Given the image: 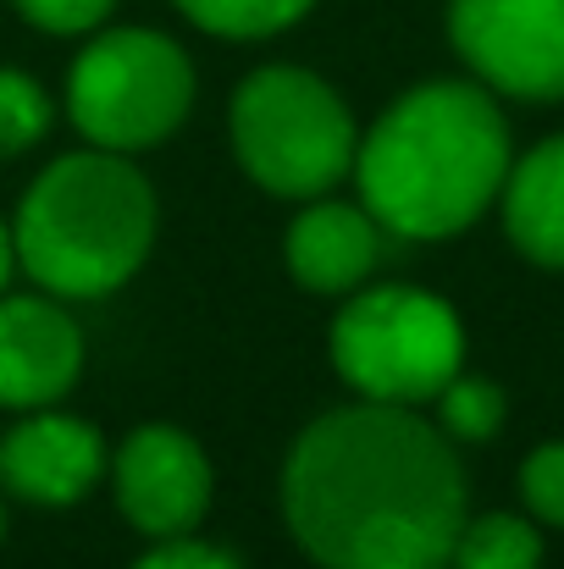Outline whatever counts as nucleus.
I'll list each match as a JSON object with an SVG mask.
<instances>
[{"instance_id": "f257e3e1", "label": "nucleus", "mask_w": 564, "mask_h": 569, "mask_svg": "<svg viewBox=\"0 0 564 569\" xmlns=\"http://www.w3.org/2000/svg\"><path fill=\"white\" fill-rule=\"evenodd\" d=\"M283 515L321 569H448L465 526L454 437L409 403H349L299 431Z\"/></svg>"}, {"instance_id": "f03ea898", "label": "nucleus", "mask_w": 564, "mask_h": 569, "mask_svg": "<svg viewBox=\"0 0 564 569\" xmlns=\"http://www.w3.org/2000/svg\"><path fill=\"white\" fill-rule=\"evenodd\" d=\"M509 122L476 83H420L355 150L360 204L398 238L465 232L509 178Z\"/></svg>"}, {"instance_id": "7ed1b4c3", "label": "nucleus", "mask_w": 564, "mask_h": 569, "mask_svg": "<svg viewBox=\"0 0 564 569\" xmlns=\"http://www.w3.org/2000/svg\"><path fill=\"white\" fill-rule=\"evenodd\" d=\"M156 193L117 150L50 161L17 204L11 249L22 271L61 299L117 293L150 254Z\"/></svg>"}, {"instance_id": "20e7f679", "label": "nucleus", "mask_w": 564, "mask_h": 569, "mask_svg": "<svg viewBox=\"0 0 564 569\" xmlns=\"http://www.w3.org/2000/svg\"><path fill=\"white\" fill-rule=\"evenodd\" d=\"M238 167L266 193L316 199L355 172V117L333 83L305 67H260L232 94Z\"/></svg>"}, {"instance_id": "39448f33", "label": "nucleus", "mask_w": 564, "mask_h": 569, "mask_svg": "<svg viewBox=\"0 0 564 569\" xmlns=\"http://www.w3.org/2000/svg\"><path fill=\"white\" fill-rule=\"evenodd\" d=\"M333 366L372 403H432L465 366L459 316L404 282L355 293L333 321Z\"/></svg>"}, {"instance_id": "423d86ee", "label": "nucleus", "mask_w": 564, "mask_h": 569, "mask_svg": "<svg viewBox=\"0 0 564 569\" xmlns=\"http://www.w3.org/2000/svg\"><path fill=\"white\" fill-rule=\"evenodd\" d=\"M194 106V67L156 28H111L83 44L67 78L72 128L95 150H150L178 133Z\"/></svg>"}, {"instance_id": "0eeeda50", "label": "nucleus", "mask_w": 564, "mask_h": 569, "mask_svg": "<svg viewBox=\"0 0 564 569\" xmlns=\"http://www.w3.org/2000/svg\"><path fill=\"white\" fill-rule=\"evenodd\" d=\"M448 39L487 89L564 100V0H454Z\"/></svg>"}, {"instance_id": "6e6552de", "label": "nucleus", "mask_w": 564, "mask_h": 569, "mask_svg": "<svg viewBox=\"0 0 564 569\" xmlns=\"http://www.w3.org/2000/svg\"><path fill=\"white\" fill-rule=\"evenodd\" d=\"M111 481L128 526L156 542L188 537L210 509V459L178 426H139L117 448Z\"/></svg>"}, {"instance_id": "1a4fd4ad", "label": "nucleus", "mask_w": 564, "mask_h": 569, "mask_svg": "<svg viewBox=\"0 0 564 569\" xmlns=\"http://www.w3.org/2000/svg\"><path fill=\"white\" fill-rule=\"evenodd\" d=\"M83 371V338L56 299H0V403L50 409Z\"/></svg>"}, {"instance_id": "9d476101", "label": "nucleus", "mask_w": 564, "mask_h": 569, "mask_svg": "<svg viewBox=\"0 0 564 569\" xmlns=\"http://www.w3.org/2000/svg\"><path fill=\"white\" fill-rule=\"evenodd\" d=\"M100 476H106V442L89 420L39 409L0 437V487L28 503L67 509Z\"/></svg>"}, {"instance_id": "9b49d317", "label": "nucleus", "mask_w": 564, "mask_h": 569, "mask_svg": "<svg viewBox=\"0 0 564 569\" xmlns=\"http://www.w3.org/2000/svg\"><path fill=\"white\" fill-rule=\"evenodd\" d=\"M382 260V221L366 204L316 199L288 227V271L310 293H349Z\"/></svg>"}, {"instance_id": "f8f14e48", "label": "nucleus", "mask_w": 564, "mask_h": 569, "mask_svg": "<svg viewBox=\"0 0 564 569\" xmlns=\"http://www.w3.org/2000/svg\"><path fill=\"white\" fill-rule=\"evenodd\" d=\"M498 199H504L509 243L526 260L564 271V133L543 139L532 156L509 161V178H504Z\"/></svg>"}, {"instance_id": "ddd939ff", "label": "nucleus", "mask_w": 564, "mask_h": 569, "mask_svg": "<svg viewBox=\"0 0 564 569\" xmlns=\"http://www.w3.org/2000/svg\"><path fill=\"white\" fill-rule=\"evenodd\" d=\"M448 569H543V537L526 515H476L459 526Z\"/></svg>"}, {"instance_id": "4468645a", "label": "nucleus", "mask_w": 564, "mask_h": 569, "mask_svg": "<svg viewBox=\"0 0 564 569\" xmlns=\"http://www.w3.org/2000/svg\"><path fill=\"white\" fill-rule=\"evenodd\" d=\"M194 28L221 33V39H271L294 28L316 0H172Z\"/></svg>"}, {"instance_id": "2eb2a0df", "label": "nucleus", "mask_w": 564, "mask_h": 569, "mask_svg": "<svg viewBox=\"0 0 564 569\" xmlns=\"http://www.w3.org/2000/svg\"><path fill=\"white\" fill-rule=\"evenodd\" d=\"M432 403H437V426L454 442H487V437H498L504 409H509L504 387L487 377H454Z\"/></svg>"}, {"instance_id": "dca6fc26", "label": "nucleus", "mask_w": 564, "mask_h": 569, "mask_svg": "<svg viewBox=\"0 0 564 569\" xmlns=\"http://www.w3.org/2000/svg\"><path fill=\"white\" fill-rule=\"evenodd\" d=\"M44 133H50V94L28 72L0 67V161L28 156Z\"/></svg>"}, {"instance_id": "f3484780", "label": "nucleus", "mask_w": 564, "mask_h": 569, "mask_svg": "<svg viewBox=\"0 0 564 569\" xmlns=\"http://www.w3.org/2000/svg\"><path fill=\"white\" fill-rule=\"evenodd\" d=\"M521 498H526V509L543 526L564 531V442H543L537 453H526V465H521Z\"/></svg>"}, {"instance_id": "a211bd4d", "label": "nucleus", "mask_w": 564, "mask_h": 569, "mask_svg": "<svg viewBox=\"0 0 564 569\" xmlns=\"http://www.w3.org/2000/svg\"><path fill=\"white\" fill-rule=\"evenodd\" d=\"M33 28H44V33H89V28H100L106 22V11L117 6V0H11Z\"/></svg>"}, {"instance_id": "6ab92c4d", "label": "nucleus", "mask_w": 564, "mask_h": 569, "mask_svg": "<svg viewBox=\"0 0 564 569\" xmlns=\"http://www.w3.org/2000/svg\"><path fill=\"white\" fill-rule=\"evenodd\" d=\"M133 569H244L232 553L210 548V542H188V537H167L156 553H145Z\"/></svg>"}, {"instance_id": "aec40b11", "label": "nucleus", "mask_w": 564, "mask_h": 569, "mask_svg": "<svg viewBox=\"0 0 564 569\" xmlns=\"http://www.w3.org/2000/svg\"><path fill=\"white\" fill-rule=\"evenodd\" d=\"M11 260H17V249H11V227L0 221V293H6V277H11Z\"/></svg>"}, {"instance_id": "412c9836", "label": "nucleus", "mask_w": 564, "mask_h": 569, "mask_svg": "<svg viewBox=\"0 0 564 569\" xmlns=\"http://www.w3.org/2000/svg\"><path fill=\"white\" fill-rule=\"evenodd\" d=\"M0 537H6V515H0Z\"/></svg>"}]
</instances>
